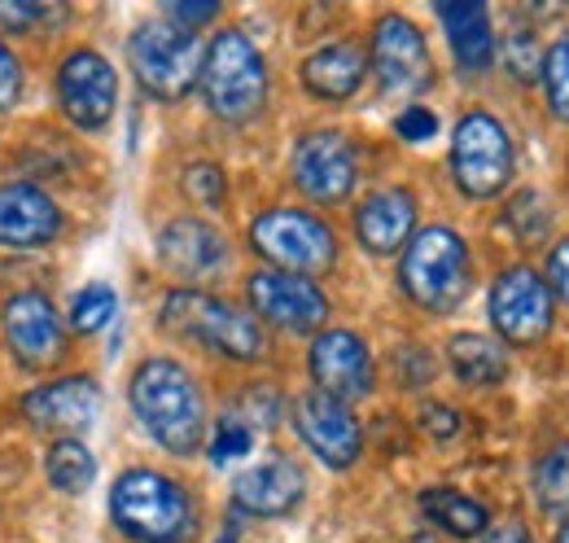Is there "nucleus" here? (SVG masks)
Segmentation results:
<instances>
[{
  "mask_svg": "<svg viewBox=\"0 0 569 543\" xmlns=\"http://www.w3.org/2000/svg\"><path fill=\"white\" fill-rule=\"evenodd\" d=\"M250 246L277 272H293V276H320V272H329L338 264L333 228L320 215L293 210V206L263 210L250 224Z\"/></svg>",
  "mask_w": 569,
  "mask_h": 543,
  "instance_id": "nucleus-7",
  "label": "nucleus"
},
{
  "mask_svg": "<svg viewBox=\"0 0 569 543\" xmlns=\"http://www.w3.org/2000/svg\"><path fill=\"white\" fill-rule=\"evenodd\" d=\"M438 18L447 27V45L456 53V67L465 75H482L496 62V31H491V13L478 0H451L438 4Z\"/></svg>",
  "mask_w": 569,
  "mask_h": 543,
  "instance_id": "nucleus-22",
  "label": "nucleus"
},
{
  "mask_svg": "<svg viewBox=\"0 0 569 543\" xmlns=\"http://www.w3.org/2000/svg\"><path fill=\"white\" fill-rule=\"evenodd\" d=\"M158 325L180 342H198L223 359H241L254 364L268 355V334L259 325V316L202 294V289H171L158 307Z\"/></svg>",
  "mask_w": 569,
  "mask_h": 543,
  "instance_id": "nucleus-2",
  "label": "nucleus"
},
{
  "mask_svg": "<svg viewBox=\"0 0 569 543\" xmlns=\"http://www.w3.org/2000/svg\"><path fill=\"white\" fill-rule=\"evenodd\" d=\"M543 97H548V110L569 124V31L543 53Z\"/></svg>",
  "mask_w": 569,
  "mask_h": 543,
  "instance_id": "nucleus-28",
  "label": "nucleus"
},
{
  "mask_svg": "<svg viewBox=\"0 0 569 543\" xmlns=\"http://www.w3.org/2000/svg\"><path fill=\"white\" fill-rule=\"evenodd\" d=\"M399 280H403V294L426 307V312H451L465 303L469 294V246L456 228H426L412 237V246L403 250V264H399Z\"/></svg>",
  "mask_w": 569,
  "mask_h": 543,
  "instance_id": "nucleus-6",
  "label": "nucleus"
},
{
  "mask_svg": "<svg viewBox=\"0 0 569 543\" xmlns=\"http://www.w3.org/2000/svg\"><path fill=\"white\" fill-rule=\"evenodd\" d=\"M62 233L58 203L36 185H0V246L4 250H40Z\"/></svg>",
  "mask_w": 569,
  "mask_h": 543,
  "instance_id": "nucleus-18",
  "label": "nucleus"
},
{
  "mask_svg": "<svg viewBox=\"0 0 569 543\" xmlns=\"http://www.w3.org/2000/svg\"><path fill=\"white\" fill-rule=\"evenodd\" d=\"M162 18L198 36V27H207V22L219 18V4H214V0H207V4H184V0H176V4H167V13H162Z\"/></svg>",
  "mask_w": 569,
  "mask_h": 543,
  "instance_id": "nucleus-35",
  "label": "nucleus"
},
{
  "mask_svg": "<svg viewBox=\"0 0 569 543\" xmlns=\"http://www.w3.org/2000/svg\"><path fill=\"white\" fill-rule=\"evenodd\" d=\"M508 224H512L521 237H543L548 224H552V210H543V198H539V194H521V198L512 203Z\"/></svg>",
  "mask_w": 569,
  "mask_h": 543,
  "instance_id": "nucleus-32",
  "label": "nucleus"
},
{
  "mask_svg": "<svg viewBox=\"0 0 569 543\" xmlns=\"http://www.w3.org/2000/svg\"><path fill=\"white\" fill-rule=\"evenodd\" d=\"M548 280H552V289L569 303V241H557V250L548 255Z\"/></svg>",
  "mask_w": 569,
  "mask_h": 543,
  "instance_id": "nucleus-38",
  "label": "nucleus"
},
{
  "mask_svg": "<svg viewBox=\"0 0 569 543\" xmlns=\"http://www.w3.org/2000/svg\"><path fill=\"white\" fill-rule=\"evenodd\" d=\"M417 224V198L408 189H377L356 210V237L368 255H395Z\"/></svg>",
  "mask_w": 569,
  "mask_h": 543,
  "instance_id": "nucleus-21",
  "label": "nucleus"
},
{
  "mask_svg": "<svg viewBox=\"0 0 569 543\" xmlns=\"http://www.w3.org/2000/svg\"><path fill=\"white\" fill-rule=\"evenodd\" d=\"M363 53H359L356 45H347V40H338V45H325V49H316L307 62H302V83L316 92V97H325V101H347V97H356V88L363 83Z\"/></svg>",
  "mask_w": 569,
  "mask_h": 543,
  "instance_id": "nucleus-23",
  "label": "nucleus"
},
{
  "mask_svg": "<svg viewBox=\"0 0 569 543\" xmlns=\"http://www.w3.org/2000/svg\"><path fill=\"white\" fill-rule=\"evenodd\" d=\"M0 329L22 368H53L67 355V334L44 294H13L0 307Z\"/></svg>",
  "mask_w": 569,
  "mask_h": 543,
  "instance_id": "nucleus-14",
  "label": "nucleus"
},
{
  "mask_svg": "<svg viewBox=\"0 0 569 543\" xmlns=\"http://www.w3.org/2000/svg\"><path fill=\"white\" fill-rule=\"evenodd\" d=\"M289 176L293 185L320 206H338L351 198L356 189V149L342 132H307L293 145L289 158Z\"/></svg>",
  "mask_w": 569,
  "mask_h": 543,
  "instance_id": "nucleus-13",
  "label": "nucleus"
},
{
  "mask_svg": "<svg viewBox=\"0 0 569 543\" xmlns=\"http://www.w3.org/2000/svg\"><path fill=\"white\" fill-rule=\"evenodd\" d=\"M482 543H530V526L521 517H503L496 526H487Z\"/></svg>",
  "mask_w": 569,
  "mask_h": 543,
  "instance_id": "nucleus-39",
  "label": "nucleus"
},
{
  "mask_svg": "<svg viewBox=\"0 0 569 543\" xmlns=\"http://www.w3.org/2000/svg\"><path fill=\"white\" fill-rule=\"evenodd\" d=\"M114 526L137 543H184L198 526L193 495L158 470H128L110 491Z\"/></svg>",
  "mask_w": 569,
  "mask_h": 543,
  "instance_id": "nucleus-3",
  "label": "nucleus"
},
{
  "mask_svg": "<svg viewBox=\"0 0 569 543\" xmlns=\"http://www.w3.org/2000/svg\"><path fill=\"white\" fill-rule=\"evenodd\" d=\"M250 443H254L250 425H246L241 416H228V421H219V430H214V438H211V461H214V465H228V461L246 456V452H250Z\"/></svg>",
  "mask_w": 569,
  "mask_h": 543,
  "instance_id": "nucleus-31",
  "label": "nucleus"
},
{
  "mask_svg": "<svg viewBox=\"0 0 569 543\" xmlns=\"http://www.w3.org/2000/svg\"><path fill=\"white\" fill-rule=\"evenodd\" d=\"M128 62L153 101H184L202 79V40L167 18H149L128 40Z\"/></svg>",
  "mask_w": 569,
  "mask_h": 543,
  "instance_id": "nucleus-5",
  "label": "nucleus"
},
{
  "mask_svg": "<svg viewBox=\"0 0 569 543\" xmlns=\"http://www.w3.org/2000/svg\"><path fill=\"white\" fill-rule=\"evenodd\" d=\"M302 491H307V474L284 452H272L268 461L250 465L232 482V504L250 517H284L298 509Z\"/></svg>",
  "mask_w": 569,
  "mask_h": 543,
  "instance_id": "nucleus-19",
  "label": "nucleus"
},
{
  "mask_svg": "<svg viewBox=\"0 0 569 543\" xmlns=\"http://www.w3.org/2000/svg\"><path fill=\"white\" fill-rule=\"evenodd\" d=\"M426 430L429 434H438V438H442V434H456V430H460V425H456V412H451V407H429Z\"/></svg>",
  "mask_w": 569,
  "mask_h": 543,
  "instance_id": "nucleus-40",
  "label": "nucleus"
},
{
  "mask_svg": "<svg viewBox=\"0 0 569 543\" xmlns=\"http://www.w3.org/2000/svg\"><path fill=\"white\" fill-rule=\"evenodd\" d=\"M184 189H189V198H193V203L219 206L223 203V171L211 167V162L189 167V171H184Z\"/></svg>",
  "mask_w": 569,
  "mask_h": 543,
  "instance_id": "nucleus-33",
  "label": "nucleus"
},
{
  "mask_svg": "<svg viewBox=\"0 0 569 543\" xmlns=\"http://www.w3.org/2000/svg\"><path fill=\"white\" fill-rule=\"evenodd\" d=\"M128 399H132V412L144 425V434L158 447H167L171 456H193L202 447L207 404H202L193 373L180 359H167V355L141 359L128 382Z\"/></svg>",
  "mask_w": 569,
  "mask_h": 543,
  "instance_id": "nucleus-1",
  "label": "nucleus"
},
{
  "mask_svg": "<svg viewBox=\"0 0 569 543\" xmlns=\"http://www.w3.org/2000/svg\"><path fill=\"white\" fill-rule=\"evenodd\" d=\"M503 62H508L512 79H535L543 70V49H539L530 27H517V31L503 36Z\"/></svg>",
  "mask_w": 569,
  "mask_h": 543,
  "instance_id": "nucleus-30",
  "label": "nucleus"
},
{
  "mask_svg": "<svg viewBox=\"0 0 569 543\" xmlns=\"http://www.w3.org/2000/svg\"><path fill=\"white\" fill-rule=\"evenodd\" d=\"M451 176L465 198H496L512 180V140L508 128L487 110H469L451 132Z\"/></svg>",
  "mask_w": 569,
  "mask_h": 543,
  "instance_id": "nucleus-8",
  "label": "nucleus"
},
{
  "mask_svg": "<svg viewBox=\"0 0 569 543\" xmlns=\"http://www.w3.org/2000/svg\"><path fill=\"white\" fill-rule=\"evenodd\" d=\"M114 307H119V298H114V289H110V285H88V289L74 298L71 325L79 329V334H97V329H106V325H110Z\"/></svg>",
  "mask_w": 569,
  "mask_h": 543,
  "instance_id": "nucleus-29",
  "label": "nucleus"
},
{
  "mask_svg": "<svg viewBox=\"0 0 569 543\" xmlns=\"http://www.w3.org/2000/svg\"><path fill=\"white\" fill-rule=\"evenodd\" d=\"M557 543H569V522L561 526V535H557Z\"/></svg>",
  "mask_w": 569,
  "mask_h": 543,
  "instance_id": "nucleus-42",
  "label": "nucleus"
},
{
  "mask_svg": "<svg viewBox=\"0 0 569 543\" xmlns=\"http://www.w3.org/2000/svg\"><path fill=\"white\" fill-rule=\"evenodd\" d=\"M421 513L433 526H442L447 535H456V540L487 535V526H491V513L473 495H465L456 486H429V491H421Z\"/></svg>",
  "mask_w": 569,
  "mask_h": 543,
  "instance_id": "nucleus-24",
  "label": "nucleus"
},
{
  "mask_svg": "<svg viewBox=\"0 0 569 543\" xmlns=\"http://www.w3.org/2000/svg\"><path fill=\"white\" fill-rule=\"evenodd\" d=\"M447 359H451V368L465 386H499L503 373H508V359H503L499 342L482 338V334H456L447 342Z\"/></svg>",
  "mask_w": 569,
  "mask_h": 543,
  "instance_id": "nucleus-25",
  "label": "nucleus"
},
{
  "mask_svg": "<svg viewBox=\"0 0 569 543\" xmlns=\"http://www.w3.org/2000/svg\"><path fill=\"white\" fill-rule=\"evenodd\" d=\"M372 75L390 97H417L433 83L426 36L403 13H386L372 27Z\"/></svg>",
  "mask_w": 569,
  "mask_h": 543,
  "instance_id": "nucleus-11",
  "label": "nucleus"
},
{
  "mask_svg": "<svg viewBox=\"0 0 569 543\" xmlns=\"http://www.w3.org/2000/svg\"><path fill=\"white\" fill-rule=\"evenodd\" d=\"M18 97H22V67H18V58L4 49V40H0V110H9Z\"/></svg>",
  "mask_w": 569,
  "mask_h": 543,
  "instance_id": "nucleus-37",
  "label": "nucleus"
},
{
  "mask_svg": "<svg viewBox=\"0 0 569 543\" xmlns=\"http://www.w3.org/2000/svg\"><path fill=\"white\" fill-rule=\"evenodd\" d=\"M214 543H237V531H223V535H219Z\"/></svg>",
  "mask_w": 569,
  "mask_h": 543,
  "instance_id": "nucleus-41",
  "label": "nucleus"
},
{
  "mask_svg": "<svg viewBox=\"0 0 569 543\" xmlns=\"http://www.w3.org/2000/svg\"><path fill=\"white\" fill-rule=\"evenodd\" d=\"M58 106L83 132H101L114 119L119 106V79L114 67L97 49H74L58 67Z\"/></svg>",
  "mask_w": 569,
  "mask_h": 543,
  "instance_id": "nucleus-12",
  "label": "nucleus"
},
{
  "mask_svg": "<svg viewBox=\"0 0 569 543\" xmlns=\"http://www.w3.org/2000/svg\"><path fill=\"white\" fill-rule=\"evenodd\" d=\"M158 259L180 280H207V276L228 268V241L214 224L184 215L158 233Z\"/></svg>",
  "mask_w": 569,
  "mask_h": 543,
  "instance_id": "nucleus-20",
  "label": "nucleus"
},
{
  "mask_svg": "<svg viewBox=\"0 0 569 543\" xmlns=\"http://www.w3.org/2000/svg\"><path fill=\"white\" fill-rule=\"evenodd\" d=\"M246 298L259 316V325H277L284 334H316L329 320V298L311 276L263 268L246 280Z\"/></svg>",
  "mask_w": 569,
  "mask_h": 543,
  "instance_id": "nucleus-9",
  "label": "nucleus"
},
{
  "mask_svg": "<svg viewBox=\"0 0 569 543\" xmlns=\"http://www.w3.org/2000/svg\"><path fill=\"white\" fill-rule=\"evenodd\" d=\"M202 97L223 124H250L268 101V67L246 31H219L202 53Z\"/></svg>",
  "mask_w": 569,
  "mask_h": 543,
  "instance_id": "nucleus-4",
  "label": "nucleus"
},
{
  "mask_svg": "<svg viewBox=\"0 0 569 543\" xmlns=\"http://www.w3.org/2000/svg\"><path fill=\"white\" fill-rule=\"evenodd\" d=\"M293 430L329 470H351L363 452V434H359V421L351 416V404L329 399L320 391H311L293 404Z\"/></svg>",
  "mask_w": 569,
  "mask_h": 543,
  "instance_id": "nucleus-15",
  "label": "nucleus"
},
{
  "mask_svg": "<svg viewBox=\"0 0 569 543\" xmlns=\"http://www.w3.org/2000/svg\"><path fill=\"white\" fill-rule=\"evenodd\" d=\"M22 416L44 430V434H62L74 438L83 434L97 416H101V386L92 377H62V382H44L22 399Z\"/></svg>",
  "mask_w": 569,
  "mask_h": 543,
  "instance_id": "nucleus-17",
  "label": "nucleus"
},
{
  "mask_svg": "<svg viewBox=\"0 0 569 543\" xmlns=\"http://www.w3.org/2000/svg\"><path fill=\"white\" fill-rule=\"evenodd\" d=\"M311 377H316L320 395L342 399V404L363 399L377 382L372 355H368L363 338H356L351 329H329L311 342Z\"/></svg>",
  "mask_w": 569,
  "mask_h": 543,
  "instance_id": "nucleus-16",
  "label": "nucleus"
},
{
  "mask_svg": "<svg viewBox=\"0 0 569 543\" xmlns=\"http://www.w3.org/2000/svg\"><path fill=\"white\" fill-rule=\"evenodd\" d=\"M44 474H49V482H53L62 495H79V491H88L92 477H97V456H92L79 438H58V443L49 447V456H44Z\"/></svg>",
  "mask_w": 569,
  "mask_h": 543,
  "instance_id": "nucleus-26",
  "label": "nucleus"
},
{
  "mask_svg": "<svg viewBox=\"0 0 569 543\" xmlns=\"http://www.w3.org/2000/svg\"><path fill=\"white\" fill-rule=\"evenodd\" d=\"M491 325L512 346H535L552 334V289L539 272L508 268L491 285Z\"/></svg>",
  "mask_w": 569,
  "mask_h": 543,
  "instance_id": "nucleus-10",
  "label": "nucleus"
},
{
  "mask_svg": "<svg viewBox=\"0 0 569 543\" xmlns=\"http://www.w3.org/2000/svg\"><path fill=\"white\" fill-rule=\"evenodd\" d=\"M535 500L548 517L569 522V443H552L535 465Z\"/></svg>",
  "mask_w": 569,
  "mask_h": 543,
  "instance_id": "nucleus-27",
  "label": "nucleus"
},
{
  "mask_svg": "<svg viewBox=\"0 0 569 543\" xmlns=\"http://www.w3.org/2000/svg\"><path fill=\"white\" fill-rule=\"evenodd\" d=\"M49 4H36V0H13V4H0V27H13V31H27L36 22H49Z\"/></svg>",
  "mask_w": 569,
  "mask_h": 543,
  "instance_id": "nucleus-36",
  "label": "nucleus"
},
{
  "mask_svg": "<svg viewBox=\"0 0 569 543\" xmlns=\"http://www.w3.org/2000/svg\"><path fill=\"white\" fill-rule=\"evenodd\" d=\"M395 132L403 136V140H412V145H421V140H433L438 119H433V110H426V106H408V110L395 119Z\"/></svg>",
  "mask_w": 569,
  "mask_h": 543,
  "instance_id": "nucleus-34",
  "label": "nucleus"
}]
</instances>
